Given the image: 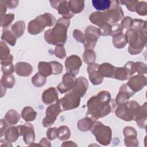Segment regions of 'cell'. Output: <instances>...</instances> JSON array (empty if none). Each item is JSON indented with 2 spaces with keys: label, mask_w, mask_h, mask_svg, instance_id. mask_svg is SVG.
Masks as SVG:
<instances>
[{
  "label": "cell",
  "mask_w": 147,
  "mask_h": 147,
  "mask_svg": "<svg viewBox=\"0 0 147 147\" xmlns=\"http://www.w3.org/2000/svg\"><path fill=\"white\" fill-rule=\"evenodd\" d=\"M117 105L114 100L111 99L110 93L108 91L102 90L88 100L86 115L96 121L113 112Z\"/></svg>",
  "instance_id": "cell-1"
},
{
  "label": "cell",
  "mask_w": 147,
  "mask_h": 147,
  "mask_svg": "<svg viewBox=\"0 0 147 147\" xmlns=\"http://www.w3.org/2000/svg\"><path fill=\"white\" fill-rule=\"evenodd\" d=\"M70 25V20L63 17L59 18L53 28L44 32L45 41L51 45H64L67 40V30Z\"/></svg>",
  "instance_id": "cell-2"
},
{
  "label": "cell",
  "mask_w": 147,
  "mask_h": 147,
  "mask_svg": "<svg viewBox=\"0 0 147 147\" xmlns=\"http://www.w3.org/2000/svg\"><path fill=\"white\" fill-rule=\"evenodd\" d=\"M129 43L128 52L131 55L139 54L146 44V30L142 29H128L125 34Z\"/></svg>",
  "instance_id": "cell-3"
},
{
  "label": "cell",
  "mask_w": 147,
  "mask_h": 147,
  "mask_svg": "<svg viewBox=\"0 0 147 147\" xmlns=\"http://www.w3.org/2000/svg\"><path fill=\"white\" fill-rule=\"evenodd\" d=\"M56 22L54 16L49 13H45L31 20L28 25V32L32 35L39 34L45 28L52 26Z\"/></svg>",
  "instance_id": "cell-4"
},
{
  "label": "cell",
  "mask_w": 147,
  "mask_h": 147,
  "mask_svg": "<svg viewBox=\"0 0 147 147\" xmlns=\"http://www.w3.org/2000/svg\"><path fill=\"white\" fill-rule=\"evenodd\" d=\"M141 106L136 100L127 101L118 105L115 109V115L117 117L125 121L135 120V118L140 109Z\"/></svg>",
  "instance_id": "cell-5"
},
{
  "label": "cell",
  "mask_w": 147,
  "mask_h": 147,
  "mask_svg": "<svg viewBox=\"0 0 147 147\" xmlns=\"http://www.w3.org/2000/svg\"><path fill=\"white\" fill-rule=\"evenodd\" d=\"M91 131L96 140L102 145L107 146L111 141L112 130L110 127L103 125L99 121H94Z\"/></svg>",
  "instance_id": "cell-6"
},
{
  "label": "cell",
  "mask_w": 147,
  "mask_h": 147,
  "mask_svg": "<svg viewBox=\"0 0 147 147\" xmlns=\"http://www.w3.org/2000/svg\"><path fill=\"white\" fill-rule=\"evenodd\" d=\"M107 22L113 25L117 24L118 21L124 18V13L118 1H111V5L109 9L103 11Z\"/></svg>",
  "instance_id": "cell-7"
},
{
  "label": "cell",
  "mask_w": 147,
  "mask_h": 147,
  "mask_svg": "<svg viewBox=\"0 0 147 147\" xmlns=\"http://www.w3.org/2000/svg\"><path fill=\"white\" fill-rule=\"evenodd\" d=\"M84 34L85 40L83 44L85 50L94 49L98 40L101 36L99 28L93 25H90L86 28Z\"/></svg>",
  "instance_id": "cell-8"
},
{
  "label": "cell",
  "mask_w": 147,
  "mask_h": 147,
  "mask_svg": "<svg viewBox=\"0 0 147 147\" xmlns=\"http://www.w3.org/2000/svg\"><path fill=\"white\" fill-rule=\"evenodd\" d=\"M80 96L73 91H70L64 97L59 100L63 111L71 110L79 107Z\"/></svg>",
  "instance_id": "cell-9"
},
{
  "label": "cell",
  "mask_w": 147,
  "mask_h": 147,
  "mask_svg": "<svg viewBox=\"0 0 147 147\" xmlns=\"http://www.w3.org/2000/svg\"><path fill=\"white\" fill-rule=\"evenodd\" d=\"M61 111H63V110L59 100L49 106L46 109L45 117L42 121L43 126L45 127H48L53 125L58 115Z\"/></svg>",
  "instance_id": "cell-10"
},
{
  "label": "cell",
  "mask_w": 147,
  "mask_h": 147,
  "mask_svg": "<svg viewBox=\"0 0 147 147\" xmlns=\"http://www.w3.org/2000/svg\"><path fill=\"white\" fill-rule=\"evenodd\" d=\"M76 81V75L69 72H67L63 75L61 82L57 86V89L61 94L66 93L73 89Z\"/></svg>",
  "instance_id": "cell-11"
},
{
  "label": "cell",
  "mask_w": 147,
  "mask_h": 147,
  "mask_svg": "<svg viewBox=\"0 0 147 147\" xmlns=\"http://www.w3.org/2000/svg\"><path fill=\"white\" fill-rule=\"evenodd\" d=\"M18 126L20 134L23 137V140L25 144L30 145L34 143L36 135L33 126L28 122L23 125H19Z\"/></svg>",
  "instance_id": "cell-12"
},
{
  "label": "cell",
  "mask_w": 147,
  "mask_h": 147,
  "mask_svg": "<svg viewBox=\"0 0 147 147\" xmlns=\"http://www.w3.org/2000/svg\"><path fill=\"white\" fill-rule=\"evenodd\" d=\"M123 134L125 137L124 142L126 146H138L139 142L137 139V132L131 126H126L123 129Z\"/></svg>",
  "instance_id": "cell-13"
},
{
  "label": "cell",
  "mask_w": 147,
  "mask_h": 147,
  "mask_svg": "<svg viewBox=\"0 0 147 147\" xmlns=\"http://www.w3.org/2000/svg\"><path fill=\"white\" fill-rule=\"evenodd\" d=\"M82 65V61L79 56L76 55H72L68 57L65 61V67L67 72H69L76 75L80 67Z\"/></svg>",
  "instance_id": "cell-14"
},
{
  "label": "cell",
  "mask_w": 147,
  "mask_h": 147,
  "mask_svg": "<svg viewBox=\"0 0 147 147\" xmlns=\"http://www.w3.org/2000/svg\"><path fill=\"white\" fill-rule=\"evenodd\" d=\"M126 84L134 92L141 90L147 84V79L144 75L138 74L131 76Z\"/></svg>",
  "instance_id": "cell-15"
},
{
  "label": "cell",
  "mask_w": 147,
  "mask_h": 147,
  "mask_svg": "<svg viewBox=\"0 0 147 147\" xmlns=\"http://www.w3.org/2000/svg\"><path fill=\"white\" fill-rule=\"evenodd\" d=\"M134 94L135 92L133 91L126 84H122L120 87L119 92L115 98V101L116 104L120 105L127 102Z\"/></svg>",
  "instance_id": "cell-16"
},
{
  "label": "cell",
  "mask_w": 147,
  "mask_h": 147,
  "mask_svg": "<svg viewBox=\"0 0 147 147\" xmlns=\"http://www.w3.org/2000/svg\"><path fill=\"white\" fill-rule=\"evenodd\" d=\"M99 66L98 64L92 63L88 64L87 68L89 79L93 85H99L103 81V78L100 75L98 71Z\"/></svg>",
  "instance_id": "cell-17"
},
{
  "label": "cell",
  "mask_w": 147,
  "mask_h": 147,
  "mask_svg": "<svg viewBox=\"0 0 147 147\" xmlns=\"http://www.w3.org/2000/svg\"><path fill=\"white\" fill-rule=\"evenodd\" d=\"M42 100L45 105H51L59 100V94L55 87H50L44 91Z\"/></svg>",
  "instance_id": "cell-18"
},
{
  "label": "cell",
  "mask_w": 147,
  "mask_h": 147,
  "mask_svg": "<svg viewBox=\"0 0 147 147\" xmlns=\"http://www.w3.org/2000/svg\"><path fill=\"white\" fill-rule=\"evenodd\" d=\"M33 67L27 62L20 61L14 65V71L17 75L23 77L29 76L33 72Z\"/></svg>",
  "instance_id": "cell-19"
},
{
  "label": "cell",
  "mask_w": 147,
  "mask_h": 147,
  "mask_svg": "<svg viewBox=\"0 0 147 147\" xmlns=\"http://www.w3.org/2000/svg\"><path fill=\"white\" fill-rule=\"evenodd\" d=\"M88 87V82L84 77H79L76 79L74 87L72 90L80 97H83Z\"/></svg>",
  "instance_id": "cell-20"
},
{
  "label": "cell",
  "mask_w": 147,
  "mask_h": 147,
  "mask_svg": "<svg viewBox=\"0 0 147 147\" xmlns=\"http://www.w3.org/2000/svg\"><path fill=\"white\" fill-rule=\"evenodd\" d=\"M134 121H136L138 127L141 129H146L147 121V106L146 102H145L143 105L141 106L140 109Z\"/></svg>",
  "instance_id": "cell-21"
},
{
  "label": "cell",
  "mask_w": 147,
  "mask_h": 147,
  "mask_svg": "<svg viewBox=\"0 0 147 147\" xmlns=\"http://www.w3.org/2000/svg\"><path fill=\"white\" fill-rule=\"evenodd\" d=\"M56 9L59 14L66 19L70 20L74 16V14L71 12L69 9L68 1H59Z\"/></svg>",
  "instance_id": "cell-22"
},
{
  "label": "cell",
  "mask_w": 147,
  "mask_h": 147,
  "mask_svg": "<svg viewBox=\"0 0 147 147\" xmlns=\"http://www.w3.org/2000/svg\"><path fill=\"white\" fill-rule=\"evenodd\" d=\"M116 67L109 63H103L99 65L98 71L100 75L103 77L114 78Z\"/></svg>",
  "instance_id": "cell-23"
},
{
  "label": "cell",
  "mask_w": 147,
  "mask_h": 147,
  "mask_svg": "<svg viewBox=\"0 0 147 147\" xmlns=\"http://www.w3.org/2000/svg\"><path fill=\"white\" fill-rule=\"evenodd\" d=\"M21 136L18 126H11L7 129L5 133V140L9 142H16Z\"/></svg>",
  "instance_id": "cell-24"
},
{
  "label": "cell",
  "mask_w": 147,
  "mask_h": 147,
  "mask_svg": "<svg viewBox=\"0 0 147 147\" xmlns=\"http://www.w3.org/2000/svg\"><path fill=\"white\" fill-rule=\"evenodd\" d=\"M89 20L91 23L99 27L107 23L105 15L102 11H95L92 13L89 16Z\"/></svg>",
  "instance_id": "cell-25"
},
{
  "label": "cell",
  "mask_w": 147,
  "mask_h": 147,
  "mask_svg": "<svg viewBox=\"0 0 147 147\" xmlns=\"http://www.w3.org/2000/svg\"><path fill=\"white\" fill-rule=\"evenodd\" d=\"M20 114L16 110L14 109H10L6 112L4 119L8 124L10 125H14L17 124L20 121Z\"/></svg>",
  "instance_id": "cell-26"
},
{
  "label": "cell",
  "mask_w": 147,
  "mask_h": 147,
  "mask_svg": "<svg viewBox=\"0 0 147 147\" xmlns=\"http://www.w3.org/2000/svg\"><path fill=\"white\" fill-rule=\"evenodd\" d=\"M25 29V23L24 21H18L13 24L11 26L10 30L16 38L21 37Z\"/></svg>",
  "instance_id": "cell-27"
},
{
  "label": "cell",
  "mask_w": 147,
  "mask_h": 147,
  "mask_svg": "<svg viewBox=\"0 0 147 147\" xmlns=\"http://www.w3.org/2000/svg\"><path fill=\"white\" fill-rule=\"evenodd\" d=\"M38 72L45 77L53 75V70L50 62L40 61L38 64Z\"/></svg>",
  "instance_id": "cell-28"
},
{
  "label": "cell",
  "mask_w": 147,
  "mask_h": 147,
  "mask_svg": "<svg viewBox=\"0 0 147 147\" xmlns=\"http://www.w3.org/2000/svg\"><path fill=\"white\" fill-rule=\"evenodd\" d=\"M37 116V112L30 106L25 107L21 111V117L26 122L33 121Z\"/></svg>",
  "instance_id": "cell-29"
},
{
  "label": "cell",
  "mask_w": 147,
  "mask_h": 147,
  "mask_svg": "<svg viewBox=\"0 0 147 147\" xmlns=\"http://www.w3.org/2000/svg\"><path fill=\"white\" fill-rule=\"evenodd\" d=\"M94 121L89 117H86L79 120L77 123V127L82 131H87L91 130Z\"/></svg>",
  "instance_id": "cell-30"
},
{
  "label": "cell",
  "mask_w": 147,
  "mask_h": 147,
  "mask_svg": "<svg viewBox=\"0 0 147 147\" xmlns=\"http://www.w3.org/2000/svg\"><path fill=\"white\" fill-rule=\"evenodd\" d=\"M69 9L72 13L79 14L84 8V1L78 0H71L68 1Z\"/></svg>",
  "instance_id": "cell-31"
},
{
  "label": "cell",
  "mask_w": 147,
  "mask_h": 147,
  "mask_svg": "<svg viewBox=\"0 0 147 147\" xmlns=\"http://www.w3.org/2000/svg\"><path fill=\"white\" fill-rule=\"evenodd\" d=\"M1 40L2 41L6 42L11 46H14L16 43L17 38L10 30L7 29V28H5L2 31Z\"/></svg>",
  "instance_id": "cell-32"
},
{
  "label": "cell",
  "mask_w": 147,
  "mask_h": 147,
  "mask_svg": "<svg viewBox=\"0 0 147 147\" xmlns=\"http://www.w3.org/2000/svg\"><path fill=\"white\" fill-rule=\"evenodd\" d=\"M15 82V78L13 74H3L1 79V85L6 88H13Z\"/></svg>",
  "instance_id": "cell-33"
},
{
  "label": "cell",
  "mask_w": 147,
  "mask_h": 147,
  "mask_svg": "<svg viewBox=\"0 0 147 147\" xmlns=\"http://www.w3.org/2000/svg\"><path fill=\"white\" fill-rule=\"evenodd\" d=\"M111 1L110 0H92L91 1L93 7L99 11H106L110 6Z\"/></svg>",
  "instance_id": "cell-34"
},
{
  "label": "cell",
  "mask_w": 147,
  "mask_h": 147,
  "mask_svg": "<svg viewBox=\"0 0 147 147\" xmlns=\"http://www.w3.org/2000/svg\"><path fill=\"white\" fill-rule=\"evenodd\" d=\"M127 41L124 33H121L113 37V44L117 49H122L127 44Z\"/></svg>",
  "instance_id": "cell-35"
},
{
  "label": "cell",
  "mask_w": 147,
  "mask_h": 147,
  "mask_svg": "<svg viewBox=\"0 0 147 147\" xmlns=\"http://www.w3.org/2000/svg\"><path fill=\"white\" fill-rule=\"evenodd\" d=\"M71 131L69 128L65 125H62L57 128V138L61 141H65L69 138Z\"/></svg>",
  "instance_id": "cell-36"
},
{
  "label": "cell",
  "mask_w": 147,
  "mask_h": 147,
  "mask_svg": "<svg viewBox=\"0 0 147 147\" xmlns=\"http://www.w3.org/2000/svg\"><path fill=\"white\" fill-rule=\"evenodd\" d=\"M96 54L93 49H86L82 55L83 61L88 64L94 63L96 60Z\"/></svg>",
  "instance_id": "cell-37"
},
{
  "label": "cell",
  "mask_w": 147,
  "mask_h": 147,
  "mask_svg": "<svg viewBox=\"0 0 147 147\" xmlns=\"http://www.w3.org/2000/svg\"><path fill=\"white\" fill-rule=\"evenodd\" d=\"M31 81L35 87H41L46 83L47 78L42 76L38 72L32 78Z\"/></svg>",
  "instance_id": "cell-38"
},
{
  "label": "cell",
  "mask_w": 147,
  "mask_h": 147,
  "mask_svg": "<svg viewBox=\"0 0 147 147\" xmlns=\"http://www.w3.org/2000/svg\"><path fill=\"white\" fill-rule=\"evenodd\" d=\"M129 78L130 77L124 67H116L114 79L119 80H126Z\"/></svg>",
  "instance_id": "cell-39"
},
{
  "label": "cell",
  "mask_w": 147,
  "mask_h": 147,
  "mask_svg": "<svg viewBox=\"0 0 147 147\" xmlns=\"http://www.w3.org/2000/svg\"><path fill=\"white\" fill-rule=\"evenodd\" d=\"M0 49H1V61H4L7 59L11 54L9 47L3 41H1L0 43Z\"/></svg>",
  "instance_id": "cell-40"
},
{
  "label": "cell",
  "mask_w": 147,
  "mask_h": 147,
  "mask_svg": "<svg viewBox=\"0 0 147 147\" xmlns=\"http://www.w3.org/2000/svg\"><path fill=\"white\" fill-rule=\"evenodd\" d=\"M14 14L13 13H9L1 17V26L2 28H7L14 21Z\"/></svg>",
  "instance_id": "cell-41"
},
{
  "label": "cell",
  "mask_w": 147,
  "mask_h": 147,
  "mask_svg": "<svg viewBox=\"0 0 147 147\" xmlns=\"http://www.w3.org/2000/svg\"><path fill=\"white\" fill-rule=\"evenodd\" d=\"M135 11L140 16H146L147 14V3L145 1H138L136 6Z\"/></svg>",
  "instance_id": "cell-42"
},
{
  "label": "cell",
  "mask_w": 147,
  "mask_h": 147,
  "mask_svg": "<svg viewBox=\"0 0 147 147\" xmlns=\"http://www.w3.org/2000/svg\"><path fill=\"white\" fill-rule=\"evenodd\" d=\"M54 53L57 58L64 59L66 57V52L64 45L62 44L56 45L54 49Z\"/></svg>",
  "instance_id": "cell-43"
},
{
  "label": "cell",
  "mask_w": 147,
  "mask_h": 147,
  "mask_svg": "<svg viewBox=\"0 0 147 147\" xmlns=\"http://www.w3.org/2000/svg\"><path fill=\"white\" fill-rule=\"evenodd\" d=\"M146 21L141 19H133V22L131 29L146 30Z\"/></svg>",
  "instance_id": "cell-44"
},
{
  "label": "cell",
  "mask_w": 147,
  "mask_h": 147,
  "mask_svg": "<svg viewBox=\"0 0 147 147\" xmlns=\"http://www.w3.org/2000/svg\"><path fill=\"white\" fill-rule=\"evenodd\" d=\"M134 67L136 72H137L138 74L144 75L146 74L147 72L146 71V65L141 61H137L134 63Z\"/></svg>",
  "instance_id": "cell-45"
},
{
  "label": "cell",
  "mask_w": 147,
  "mask_h": 147,
  "mask_svg": "<svg viewBox=\"0 0 147 147\" xmlns=\"http://www.w3.org/2000/svg\"><path fill=\"white\" fill-rule=\"evenodd\" d=\"M50 63L52 67L53 75H59L62 73L63 66L61 63L56 61H52Z\"/></svg>",
  "instance_id": "cell-46"
},
{
  "label": "cell",
  "mask_w": 147,
  "mask_h": 147,
  "mask_svg": "<svg viewBox=\"0 0 147 147\" xmlns=\"http://www.w3.org/2000/svg\"><path fill=\"white\" fill-rule=\"evenodd\" d=\"M100 30L101 36H111V25L109 23H106L100 27H99Z\"/></svg>",
  "instance_id": "cell-47"
},
{
  "label": "cell",
  "mask_w": 147,
  "mask_h": 147,
  "mask_svg": "<svg viewBox=\"0 0 147 147\" xmlns=\"http://www.w3.org/2000/svg\"><path fill=\"white\" fill-rule=\"evenodd\" d=\"M138 1H119V3L122 5H125L127 7V10L132 11L135 12V8L137 4Z\"/></svg>",
  "instance_id": "cell-48"
},
{
  "label": "cell",
  "mask_w": 147,
  "mask_h": 147,
  "mask_svg": "<svg viewBox=\"0 0 147 147\" xmlns=\"http://www.w3.org/2000/svg\"><path fill=\"white\" fill-rule=\"evenodd\" d=\"M133 22V19L129 16L124 17L121 24V26L123 29H131L132 25Z\"/></svg>",
  "instance_id": "cell-49"
},
{
  "label": "cell",
  "mask_w": 147,
  "mask_h": 147,
  "mask_svg": "<svg viewBox=\"0 0 147 147\" xmlns=\"http://www.w3.org/2000/svg\"><path fill=\"white\" fill-rule=\"evenodd\" d=\"M123 67L127 71L130 78L136 73V70H135V67H134V62H133L132 61H127Z\"/></svg>",
  "instance_id": "cell-50"
},
{
  "label": "cell",
  "mask_w": 147,
  "mask_h": 147,
  "mask_svg": "<svg viewBox=\"0 0 147 147\" xmlns=\"http://www.w3.org/2000/svg\"><path fill=\"white\" fill-rule=\"evenodd\" d=\"M73 37L74 38L79 42L84 44L85 37L84 34L79 29H75L73 32Z\"/></svg>",
  "instance_id": "cell-51"
},
{
  "label": "cell",
  "mask_w": 147,
  "mask_h": 147,
  "mask_svg": "<svg viewBox=\"0 0 147 147\" xmlns=\"http://www.w3.org/2000/svg\"><path fill=\"white\" fill-rule=\"evenodd\" d=\"M47 137L49 140H53L57 137V128L56 127H50L47 129L46 132Z\"/></svg>",
  "instance_id": "cell-52"
},
{
  "label": "cell",
  "mask_w": 147,
  "mask_h": 147,
  "mask_svg": "<svg viewBox=\"0 0 147 147\" xmlns=\"http://www.w3.org/2000/svg\"><path fill=\"white\" fill-rule=\"evenodd\" d=\"M111 36L112 37L115 36L117 35H118L119 34H121L123 33V28L121 27V25L119 24H115L111 25Z\"/></svg>",
  "instance_id": "cell-53"
},
{
  "label": "cell",
  "mask_w": 147,
  "mask_h": 147,
  "mask_svg": "<svg viewBox=\"0 0 147 147\" xmlns=\"http://www.w3.org/2000/svg\"><path fill=\"white\" fill-rule=\"evenodd\" d=\"M1 71L3 74H13L14 71V67L13 63L5 65H1Z\"/></svg>",
  "instance_id": "cell-54"
},
{
  "label": "cell",
  "mask_w": 147,
  "mask_h": 147,
  "mask_svg": "<svg viewBox=\"0 0 147 147\" xmlns=\"http://www.w3.org/2000/svg\"><path fill=\"white\" fill-rule=\"evenodd\" d=\"M7 129V123L5 120V119H1V126H0V135L1 138H2L3 136H5V133L6 130Z\"/></svg>",
  "instance_id": "cell-55"
},
{
  "label": "cell",
  "mask_w": 147,
  "mask_h": 147,
  "mask_svg": "<svg viewBox=\"0 0 147 147\" xmlns=\"http://www.w3.org/2000/svg\"><path fill=\"white\" fill-rule=\"evenodd\" d=\"M7 8V4L5 1L1 0L0 1V12H1V17L5 15Z\"/></svg>",
  "instance_id": "cell-56"
},
{
  "label": "cell",
  "mask_w": 147,
  "mask_h": 147,
  "mask_svg": "<svg viewBox=\"0 0 147 147\" xmlns=\"http://www.w3.org/2000/svg\"><path fill=\"white\" fill-rule=\"evenodd\" d=\"M6 3L7 4V7L9 9H14L16 8L18 3L19 1H15V0H6Z\"/></svg>",
  "instance_id": "cell-57"
},
{
  "label": "cell",
  "mask_w": 147,
  "mask_h": 147,
  "mask_svg": "<svg viewBox=\"0 0 147 147\" xmlns=\"http://www.w3.org/2000/svg\"><path fill=\"white\" fill-rule=\"evenodd\" d=\"M39 145L44 146H49V147L51 146V144L50 141L46 138H42L39 142Z\"/></svg>",
  "instance_id": "cell-58"
},
{
  "label": "cell",
  "mask_w": 147,
  "mask_h": 147,
  "mask_svg": "<svg viewBox=\"0 0 147 147\" xmlns=\"http://www.w3.org/2000/svg\"><path fill=\"white\" fill-rule=\"evenodd\" d=\"M13 56L12 55H10V57L6 59V60L4 61H1V65H8L13 63Z\"/></svg>",
  "instance_id": "cell-59"
},
{
  "label": "cell",
  "mask_w": 147,
  "mask_h": 147,
  "mask_svg": "<svg viewBox=\"0 0 147 147\" xmlns=\"http://www.w3.org/2000/svg\"><path fill=\"white\" fill-rule=\"evenodd\" d=\"M77 146V145L75 143H74V142L71 141H65L61 145V146Z\"/></svg>",
  "instance_id": "cell-60"
},
{
  "label": "cell",
  "mask_w": 147,
  "mask_h": 147,
  "mask_svg": "<svg viewBox=\"0 0 147 147\" xmlns=\"http://www.w3.org/2000/svg\"><path fill=\"white\" fill-rule=\"evenodd\" d=\"M6 88L3 86L1 85V98H2L6 94Z\"/></svg>",
  "instance_id": "cell-61"
}]
</instances>
